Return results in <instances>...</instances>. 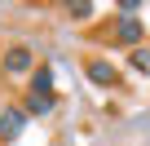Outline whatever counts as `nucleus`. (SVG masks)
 Wrapping results in <instances>:
<instances>
[{"mask_svg":"<svg viewBox=\"0 0 150 146\" xmlns=\"http://www.w3.org/2000/svg\"><path fill=\"white\" fill-rule=\"evenodd\" d=\"M0 71L5 75H31L35 71V49L31 44H9L5 58H0Z\"/></svg>","mask_w":150,"mask_h":146,"instance_id":"obj_1","label":"nucleus"},{"mask_svg":"<svg viewBox=\"0 0 150 146\" xmlns=\"http://www.w3.org/2000/svg\"><path fill=\"white\" fill-rule=\"evenodd\" d=\"M53 106H57V98H53V93H27V102H22L27 120H35V115H49Z\"/></svg>","mask_w":150,"mask_h":146,"instance_id":"obj_5","label":"nucleus"},{"mask_svg":"<svg viewBox=\"0 0 150 146\" xmlns=\"http://www.w3.org/2000/svg\"><path fill=\"white\" fill-rule=\"evenodd\" d=\"M132 66H137V71H150V53H146V49H132Z\"/></svg>","mask_w":150,"mask_h":146,"instance_id":"obj_8","label":"nucleus"},{"mask_svg":"<svg viewBox=\"0 0 150 146\" xmlns=\"http://www.w3.org/2000/svg\"><path fill=\"white\" fill-rule=\"evenodd\" d=\"M84 75H88L97 89H110V84H119V71L110 66V58H88V62H84Z\"/></svg>","mask_w":150,"mask_h":146,"instance_id":"obj_3","label":"nucleus"},{"mask_svg":"<svg viewBox=\"0 0 150 146\" xmlns=\"http://www.w3.org/2000/svg\"><path fill=\"white\" fill-rule=\"evenodd\" d=\"M66 14H71V18H80V22H88V18H93V5H88V0H71Z\"/></svg>","mask_w":150,"mask_h":146,"instance_id":"obj_7","label":"nucleus"},{"mask_svg":"<svg viewBox=\"0 0 150 146\" xmlns=\"http://www.w3.org/2000/svg\"><path fill=\"white\" fill-rule=\"evenodd\" d=\"M110 40H115L119 49H137V44L146 40V27H141L137 18H115V27H110Z\"/></svg>","mask_w":150,"mask_h":146,"instance_id":"obj_2","label":"nucleus"},{"mask_svg":"<svg viewBox=\"0 0 150 146\" xmlns=\"http://www.w3.org/2000/svg\"><path fill=\"white\" fill-rule=\"evenodd\" d=\"M22 128H27V111L22 106H5V111H0V137H5V142H13Z\"/></svg>","mask_w":150,"mask_h":146,"instance_id":"obj_4","label":"nucleus"},{"mask_svg":"<svg viewBox=\"0 0 150 146\" xmlns=\"http://www.w3.org/2000/svg\"><path fill=\"white\" fill-rule=\"evenodd\" d=\"M27 80H31V93H53V66H35Z\"/></svg>","mask_w":150,"mask_h":146,"instance_id":"obj_6","label":"nucleus"}]
</instances>
